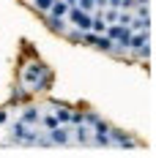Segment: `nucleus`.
Returning <instances> with one entry per match:
<instances>
[{"label": "nucleus", "instance_id": "f257e3e1", "mask_svg": "<svg viewBox=\"0 0 156 158\" xmlns=\"http://www.w3.org/2000/svg\"><path fill=\"white\" fill-rule=\"evenodd\" d=\"M129 33H131V27H129V25L112 22V25H107L104 35H107L109 41H115V49H126V38H129Z\"/></svg>", "mask_w": 156, "mask_h": 158}, {"label": "nucleus", "instance_id": "f03ea898", "mask_svg": "<svg viewBox=\"0 0 156 158\" xmlns=\"http://www.w3.org/2000/svg\"><path fill=\"white\" fill-rule=\"evenodd\" d=\"M44 79H47V68L41 63H30L25 68V74H22V82H25L28 87H41Z\"/></svg>", "mask_w": 156, "mask_h": 158}, {"label": "nucleus", "instance_id": "7ed1b4c3", "mask_svg": "<svg viewBox=\"0 0 156 158\" xmlns=\"http://www.w3.org/2000/svg\"><path fill=\"white\" fill-rule=\"evenodd\" d=\"M47 139L52 142V147H66V144H71V126L60 123V126L49 128V131H47Z\"/></svg>", "mask_w": 156, "mask_h": 158}, {"label": "nucleus", "instance_id": "20e7f679", "mask_svg": "<svg viewBox=\"0 0 156 158\" xmlns=\"http://www.w3.org/2000/svg\"><path fill=\"white\" fill-rule=\"evenodd\" d=\"M66 19L74 25V30H91V14H88V11H82V8H77V6H71V8H69Z\"/></svg>", "mask_w": 156, "mask_h": 158}, {"label": "nucleus", "instance_id": "39448f33", "mask_svg": "<svg viewBox=\"0 0 156 158\" xmlns=\"http://www.w3.org/2000/svg\"><path fill=\"white\" fill-rule=\"evenodd\" d=\"M69 8H71V6H69L66 0H55V3H52V8L47 11V16H52V19H66Z\"/></svg>", "mask_w": 156, "mask_h": 158}, {"label": "nucleus", "instance_id": "423d86ee", "mask_svg": "<svg viewBox=\"0 0 156 158\" xmlns=\"http://www.w3.org/2000/svg\"><path fill=\"white\" fill-rule=\"evenodd\" d=\"M38 117H41V112L38 109H25L22 112V114H19V120H22V123H25V126H36V123H38Z\"/></svg>", "mask_w": 156, "mask_h": 158}, {"label": "nucleus", "instance_id": "0eeeda50", "mask_svg": "<svg viewBox=\"0 0 156 158\" xmlns=\"http://www.w3.org/2000/svg\"><path fill=\"white\" fill-rule=\"evenodd\" d=\"M38 123H41V128H44V131H49V128H55V126H60L55 114H41V117H38Z\"/></svg>", "mask_w": 156, "mask_h": 158}, {"label": "nucleus", "instance_id": "6e6552de", "mask_svg": "<svg viewBox=\"0 0 156 158\" xmlns=\"http://www.w3.org/2000/svg\"><path fill=\"white\" fill-rule=\"evenodd\" d=\"M74 6L82 8V11H88V14H93V11H96V0H74Z\"/></svg>", "mask_w": 156, "mask_h": 158}, {"label": "nucleus", "instance_id": "1a4fd4ad", "mask_svg": "<svg viewBox=\"0 0 156 158\" xmlns=\"http://www.w3.org/2000/svg\"><path fill=\"white\" fill-rule=\"evenodd\" d=\"M52 3H55V0H33V6H36L38 11H44V14L52 8Z\"/></svg>", "mask_w": 156, "mask_h": 158}, {"label": "nucleus", "instance_id": "9d476101", "mask_svg": "<svg viewBox=\"0 0 156 158\" xmlns=\"http://www.w3.org/2000/svg\"><path fill=\"white\" fill-rule=\"evenodd\" d=\"M66 3H69V6H74V0H66Z\"/></svg>", "mask_w": 156, "mask_h": 158}]
</instances>
